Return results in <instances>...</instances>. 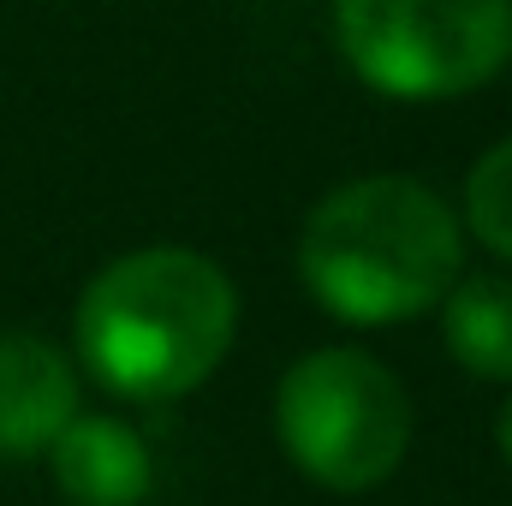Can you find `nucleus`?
<instances>
[{"instance_id":"1","label":"nucleus","mask_w":512,"mask_h":506,"mask_svg":"<svg viewBox=\"0 0 512 506\" xmlns=\"http://www.w3.org/2000/svg\"><path fill=\"white\" fill-rule=\"evenodd\" d=\"M239 334L227 268L185 245L114 256L78 298L72 340L84 370L120 399H179L221 370Z\"/></svg>"},{"instance_id":"3","label":"nucleus","mask_w":512,"mask_h":506,"mask_svg":"<svg viewBox=\"0 0 512 506\" xmlns=\"http://www.w3.org/2000/svg\"><path fill=\"white\" fill-rule=\"evenodd\" d=\"M274 435L310 483L334 495H364L405 465L411 399L382 358L322 346L274 387Z\"/></svg>"},{"instance_id":"7","label":"nucleus","mask_w":512,"mask_h":506,"mask_svg":"<svg viewBox=\"0 0 512 506\" xmlns=\"http://www.w3.org/2000/svg\"><path fill=\"white\" fill-rule=\"evenodd\" d=\"M441 334L477 381H512V280L471 274L441 298Z\"/></svg>"},{"instance_id":"9","label":"nucleus","mask_w":512,"mask_h":506,"mask_svg":"<svg viewBox=\"0 0 512 506\" xmlns=\"http://www.w3.org/2000/svg\"><path fill=\"white\" fill-rule=\"evenodd\" d=\"M495 447H501V459L512 465V399L501 405V417H495Z\"/></svg>"},{"instance_id":"6","label":"nucleus","mask_w":512,"mask_h":506,"mask_svg":"<svg viewBox=\"0 0 512 506\" xmlns=\"http://www.w3.org/2000/svg\"><path fill=\"white\" fill-rule=\"evenodd\" d=\"M72 506H137L155 489V459L143 435L120 417H72L42 453Z\"/></svg>"},{"instance_id":"2","label":"nucleus","mask_w":512,"mask_h":506,"mask_svg":"<svg viewBox=\"0 0 512 506\" xmlns=\"http://www.w3.org/2000/svg\"><path fill=\"white\" fill-rule=\"evenodd\" d=\"M459 268V215L405 173H370L328 191L298 239V274L310 298L352 328H387L441 310Z\"/></svg>"},{"instance_id":"4","label":"nucleus","mask_w":512,"mask_h":506,"mask_svg":"<svg viewBox=\"0 0 512 506\" xmlns=\"http://www.w3.org/2000/svg\"><path fill=\"white\" fill-rule=\"evenodd\" d=\"M346 66L393 102H453L512 60V0H334Z\"/></svg>"},{"instance_id":"5","label":"nucleus","mask_w":512,"mask_h":506,"mask_svg":"<svg viewBox=\"0 0 512 506\" xmlns=\"http://www.w3.org/2000/svg\"><path fill=\"white\" fill-rule=\"evenodd\" d=\"M78 417V381L54 340L0 334V459H36Z\"/></svg>"},{"instance_id":"8","label":"nucleus","mask_w":512,"mask_h":506,"mask_svg":"<svg viewBox=\"0 0 512 506\" xmlns=\"http://www.w3.org/2000/svg\"><path fill=\"white\" fill-rule=\"evenodd\" d=\"M465 227L512 262V137L483 149L477 167L465 173Z\"/></svg>"}]
</instances>
